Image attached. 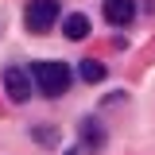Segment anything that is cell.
I'll use <instances>...</instances> for the list:
<instances>
[{
	"label": "cell",
	"mask_w": 155,
	"mask_h": 155,
	"mask_svg": "<svg viewBox=\"0 0 155 155\" xmlns=\"http://www.w3.org/2000/svg\"><path fill=\"white\" fill-rule=\"evenodd\" d=\"M58 16H62V0H31L27 12H23V23H27L31 35H47L58 23Z\"/></svg>",
	"instance_id": "2"
},
{
	"label": "cell",
	"mask_w": 155,
	"mask_h": 155,
	"mask_svg": "<svg viewBox=\"0 0 155 155\" xmlns=\"http://www.w3.org/2000/svg\"><path fill=\"white\" fill-rule=\"evenodd\" d=\"M31 81H35V89L43 97H62L70 89V81H74V70L66 66V62H58V58H47V62H31Z\"/></svg>",
	"instance_id": "1"
},
{
	"label": "cell",
	"mask_w": 155,
	"mask_h": 155,
	"mask_svg": "<svg viewBox=\"0 0 155 155\" xmlns=\"http://www.w3.org/2000/svg\"><path fill=\"white\" fill-rule=\"evenodd\" d=\"M78 74H81V81H89V85H97V81H105V62H97V58H81L78 62Z\"/></svg>",
	"instance_id": "7"
},
{
	"label": "cell",
	"mask_w": 155,
	"mask_h": 155,
	"mask_svg": "<svg viewBox=\"0 0 155 155\" xmlns=\"http://www.w3.org/2000/svg\"><path fill=\"white\" fill-rule=\"evenodd\" d=\"M31 136H35L39 143H54V140H58V132H54V128H35Z\"/></svg>",
	"instance_id": "8"
},
{
	"label": "cell",
	"mask_w": 155,
	"mask_h": 155,
	"mask_svg": "<svg viewBox=\"0 0 155 155\" xmlns=\"http://www.w3.org/2000/svg\"><path fill=\"white\" fill-rule=\"evenodd\" d=\"M78 132H81V147H85V151H97V147L105 143V128H101L97 116H81Z\"/></svg>",
	"instance_id": "5"
},
{
	"label": "cell",
	"mask_w": 155,
	"mask_h": 155,
	"mask_svg": "<svg viewBox=\"0 0 155 155\" xmlns=\"http://www.w3.org/2000/svg\"><path fill=\"white\" fill-rule=\"evenodd\" d=\"M105 19L113 27H128L136 19V0H105Z\"/></svg>",
	"instance_id": "4"
},
{
	"label": "cell",
	"mask_w": 155,
	"mask_h": 155,
	"mask_svg": "<svg viewBox=\"0 0 155 155\" xmlns=\"http://www.w3.org/2000/svg\"><path fill=\"white\" fill-rule=\"evenodd\" d=\"M4 89H8V97H12L16 105H23V101L31 97V74H27L23 66H8V70H4Z\"/></svg>",
	"instance_id": "3"
},
{
	"label": "cell",
	"mask_w": 155,
	"mask_h": 155,
	"mask_svg": "<svg viewBox=\"0 0 155 155\" xmlns=\"http://www.w3.org/2000/svg\"><path fill=\"white\" fill-rule=\"evenodd\" d=\"M62 35L70 39V43L85 39V35H89V16H85V12H74V16H66V19H62Z\"/></svg>",
	"instance_id": "6"
}]
</instances>
